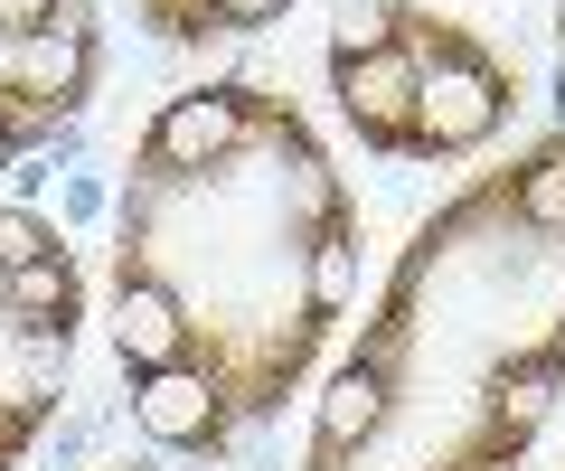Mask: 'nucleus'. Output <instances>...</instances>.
Segmentation results:
<instances>
[{
	"mask_svg": "<svg viewBox=\"0 0 565 471\" xmlns=\"http://www.w3.org/2000/svg\"><path fill=\"white\" fill-rule=\"evenodd\" d=\"M367 207L274 76H199L132 132L104 246V340L132 425L217 462L359 321Z\"/></svg>",
	"mask_w": 565,
	"mask_h": 471,
	"instance_id": "1",
	"label": "nucleus"
},
{
	"mask_svg": "<svg viewBox=\"0 0 565 471\" xmlns=\"http://www.w3.org/2000/svg\"><path fill=\"white\" fill-rule=\"evenodd\" d=\"M565 406V124L471 170L340 330L292 471H527Z\"/></svg>",
	"mask_w": 565,
	"mask_h": 471,
	"instance_id": "2",
	"label": "nucleus"
},
{
	"mask_svg": "<svg viewBox=\"0 0 565 471\" xmlns=\"http://www.w3.org/2000/svg\"><path fill=\"white\" fill-rule=\"evenodd\" d=\"M330 114L386 170H462L509 142L519 124V57L490 47L471 20H444L434 0H367L330 29Z\"/></svg>",
	"mask_w": 565,
	"mask_h": 471,
	"instance_id": "3",
	"label": "nucleus"
},
{
	"mask_svg": "<svg viewBox=\"0 0 565 471\" xmlns=\"http://www.w3.org/2000/svg\"><path fill=\"white\" fill-rule=\"evenodd\" d=\"M85 321H95V292L66 226L0 199V471H20L39 433L66 415Z\"/></svg>",
	"mask_w": 565,
	"mask_h": 471,
	"instance_id": "4",
	"label": "nucleus"
},
{
	"mask_svg": "<svg viewBox=\"0 0 565 471\" xmlns=\"http://www.w3.org/2000/svg\"><path fill=\"white\" fill-rule=\"evenodd\" d=\"M104 85L95 0H0V180L39 161Z\"/></svg>",
	"mask_w": 565,
	"mask_h": 471,
	"instance_id": "5",
	"label": "nucleus"
},
{
	"mask_svg": "<svg viewBox=\"0 0 565 471\" xmlns=\"http://www.w3.org/2000/svg\"><path fill=\"white\" fill-rule=\"evenodd\" d=\"M132 20L161 47H226V39H255V29L292 20V0H132Z\"/></svg>",
	"mask_w": 565,
	"mask_h": 471,
	"instance_id": "6",
	"label": "nucleus"
},
{
	"mask_svg": "<svg viewBox=\"0 0 565 471\" xmlns=\"http://www.w3.org/2000/svg\"><path fill=\"white\" fill-rule=\"evenodd\" d=\"M556 57H565V0H556Z\"/></svg>",
	"mask_w": 565,
	"mask_h": 471,
	"instance_id": "7",
	"label": "nucleus"
},
{
	"mask_svg": "<svg viewBox=\"0 0 565 471\" xmlns=\"http://www.w3.org/2000/svg\"><path fill=\"white\" fill-rule=\"evenodd\" d=\"M122 471H132V462H122Z\"/></svg>",
	"mask_w": 565,
	"mask_h": 471,
	"instance_id": "8",
	"label": "nucleus"
}]
</instances>
